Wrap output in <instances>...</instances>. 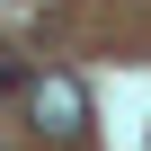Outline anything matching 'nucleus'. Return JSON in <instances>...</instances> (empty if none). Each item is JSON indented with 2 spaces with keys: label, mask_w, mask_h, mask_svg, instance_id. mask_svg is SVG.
<instances>
[{
  "label": "nucleus",
  "mask_w": 151,
  "mask_h": 151,
  "mask_svg": "<svg viewBox=\"0 0 151 151\" xmlns=\"http://www.w3.org/2000/svg\"><path fill=\"white\" fill-rule=\"evenodd\" d=\"M142 151H151V133H142Z\"/></svg>",
  "instance_id": "f03ea898"
},
{
  "label": "nucleus",
  "mask_w": 151,
  "mask_h": 151,
  "mask_svg": "<svg viewBox=\"0 0 151 151\" xmlns=\"http://www.w3.org/2000/svg\"><path fill=\"white\" fill-rule=\"evenodd\" d=\"M27 124H36V142H80L89 133V89L71 80V71H27Z\"/></svg>",
  "instance_id": "f257e3e1"
}]
</instances>
